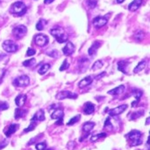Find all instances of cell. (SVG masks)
<instances>
[{
    "mask_svg": "<svg viewBox=\"0 0 150 150\" xmlns=\"http://www.w3.org/2000/svg\"><path fill=\"white\" fill-rule=\"evenodd\" d=\"M26 113V110H22L20 109V107L19 108H17L15 110V119L16 120H19L20 118H22V117Z\"/></svg>",
    "mask_w": 150,
    "mask_h": 150,
    "instance_id": "cell-26",
    "label": "cell"
},
{
    "mask_svg": "<svg viewBox=\"0 0 150 150\" xmlns=\"http://www.w3.org/2000/svg\"><path fill=\"white\" fill-rule=\"evenodd\" d=\"M8 144V141L6 140H4L2 141H0V149H3L4 147H5Z\"/></svg>",
    "mask_w": 150,
    "mask_h": 150,
    "instance_id": "cell-43",
    "label": "cell"
},
{
    "mask_svg": "<svg viewBox=\"0 0 150 150\" xmlns=\"http://www.w3.org/2000/svg\"><path fill=\"white\" fill-rule=\"evenodd\" d=\"M104 128L105 129H106V130H108V131H111L112 130V125H111V120H110V118H108L106 120H105V126H104Z\"/></svg>",
    "mask_w": 150,
    "mask_h": 150,
    "instance_id": "cell-36",
    "label": "cell"
},
{
    "mask_svg": "<svg viewBox=\"0 0 150 150\" xmlns=\"http://www.w3.org/2000/svg\"><path fill=\"white\" fill-rule=\"evenodd\" d=\"M9 108V105L6 102H0V111H5Z\"/></svg>",
    "mask_w": 150,
    "mask_h": 150,
    "instance_id": "cell-41",
    "label": "cell"
},
{
    "mask_svg": "<svg viewBox=\"0 0 150 150\" xmlns=\"http://www.w3.org/2000/svg\"><path fill=\"white\" fill-rule=\"evenodd\" d=\"M55 0H44V4H47V5H48V4H51L52 2H54Z\"/></svg>",
    "mask_w": 150,
    "mask_h": 150,
    "instance_id": "cell-46",
    "label": "cell"
},
{
    "mask_svg": "<svg viewBox=\"0 0 150 150\" xmlns=\"http://www.w3.org/2000/svg\"><path fill=\"white\" fill-rule=\"evenodd\" d=\"M44 150H54V149H53V148H47V149H46V148H45Z\"/></svg>",
    "mask_w": 150,
    "mask_h": 150,
    "instance_id": "cell-50",
    "label": "cell"
},
{
    "mask_svg": "<svg viewBox=\"0 0 150 150\" xmlns=\"http://www.w3.org/2000/svg\"><path fill=\"white\" fill-rule=\"evenodd\" d=\"M47 55H48V56H50V57H54V58H57V57H59V52L57 51V50H51V51H49V52H47Z\"/></svg>",
    "mask_w": 150,
    "mask_h": 150,
    "instance_id": "cell-37",
    "label": "cell"
},
{
    "mask_svg": "<svg viewBox=\"0 0 150 150\" xmlns=\"http://www.w3.org/2000/svg\"><path fill=\"white\" fill-rule=\"evenodd\" d=\"M125 91V86L124 85H120L117 88H114L111 91H108V94L110 95H113V96H117V95H120Z\"/></svg>",
    "mask_w": 150,
    "mask_h": 150,
    "instance_id": "cell-21",
    "label": "cell"
},
{
    "mask_svg": "<svg viewBox=\"0 0 150 150\" xmlns=\"http://www.w3.org/2000/svg\"><path fill=\"white\" fill-rule=\"evenodd\" d=\"M36 149L37 150H44L46 147H47V143L46 142H40V143H37L36 146H35Z\"/></svg>",
    "mask_w": 150,
    "mask_h": 150,
    "instance_id": "cell-40",
    "label": "cell"
},
{
    "mask_svg": "<svg viewBox=\"0 0 150 150\" xmlns=\"http://www.w3.org/2000/svg\"><path fill=\"white\" fill-rule=\"evenodd\" d=\"M105 74H106L105 72H103V73H100V74L98 75V76H96L95 78H96V79H99V78H101V77H103V76H105Z\"/></svg>",
    "mask_w": 150,
    "mask_h": 150,
    "instance_id": "cell-45",
    "label": "cell"
},
{
    "mask_svg": "<svg viewBox=\"0 0 150 150\" xmlns=\"http://www.w3.org/2000/svg\"><path fill=\"white\" fill-rule=\"evenodd\" d=\"M95 126V123L94 122H86L84 123V125L82 126V131L85 132H90Z\"/></svg>",
    "mask_w": 150,
    "mask_h": 150,
    "instance_id": "cell-24",
    "label": "cell"
},
{
    "mask_svg": "<svg viewBox=\"0 0 150 150\" xmlns=\"http://www.w3.org/2000/svg\"><path fill=\"white\" fill-rule=\"evenodd\" d=\"M20 126L18 124H11L8 126V128L5 131V134L6 135V137H10L11 136V134H13V133L19 129Z\"/></svg>",
    "mask_w": 150,
    "mask_h": 150,
    "instance_id": "cell-15",
    "label": "cell"
},
{
    "mask_svg": "<svg viewBox=\"0 0 150 150\" xmlns=\"http://www.w3.org/2000/svg\"><path fill=\"white\" fill-rule=\"evenodd\" d=\"M127 105H121L118 107H115L113 109H111L109 111V115L110 116H118L121 113H123L126 109H127Z\"/></svg>",
    "mask_w": 150,
    "mask_h": 150,
    "instance_id": "cell-11",
    "label": "cell"
},
{
    "mask_svg": "<svg viewBox=\"0 0 150 150\" xmlns=\"http://www.w3.org/2000/svg\"><path fill=\"white\" fill-rule=\"evenodd\" d=\"M92 77L91 76H86V77H84L83 79H82L80 82H79V83H78V87L79 88H85V87H87V86H89L91 83L92 82Z\"/></svg>",
    "mask_w": 150,
    "mask_h": 150,
    "instance_id": "cell-16",
    "label": "cell"
},
{
    "mask_svg": "<svg viewBox=\"0 0 150 150\" xmlns=\"http://www.w3.org/2000/svg\"><path fill=\"white\" fill-rule=\"evenodd\" d=\"M63 111L61 109H56L54 111V112L51 114V119L57 120L58 122H56V125H61L62 124V119H63Z\"/></svg>",
    "mask_w": 150,
    "mask_h": 150,
    "instance_id": "cell-10",
    "label": "cell"
},
{
    "mask_svg": "<svg viewBox=\"0 0 150 150\" xmlns=\"http://www.w3.org/2000/svg\"><path fill=\"white\" fill-rule=\"evenodd\" d=\"M45 120V112L42 109L39 110L34 115H33V117L31 119V121H43Z\"/></svg>",
    "mask_w": 150,
    "mask_h": 150,
    "instance_id": "cell-14",
    "label": "cell"
},
{
    "mask_svg": "<svg viewBox=\"0 0 150 150\" xmlns=\"http://www.w3.org/2000/svg\"><path fill=\"white\" fill-rule=\"evenodd\" d=\"M89 61L86 58H82L79 61V69L81 72H85L89 67Z\"/></svg>",
    "mask_w": 150,
    "mask_h": 150,
    "instance_id": "cell-20",
    "label": "cell"
},
{
    "mask_svg": "<svg viewBox=\"0 0 150 150\" xmlns=\"http://www.w3.org/2000/svg\"><path fill=\"white\" fill-rule=\"evenodd\" d=\"M141 4H142V0H133L132 3L129 4L128 10L131 11H135L140 8Z\"/></svg>",
    "mask_w": 150,
    "mask_h": 150,
    "instance_id": "cell-17",
    "label": "cell"
},
{
    "mask_svg": "<svg viewBox=\"0 0 150 150\" xmlns=\"http://www.w3.org/2000/svg\"><path fill=\"white\" fill-rule=\"evenodd\" d=\"M2 47L5 51H6L7 53H15L16 51H18L19 49L18 45L15 44L12 41H10V40L5 41Z\"/></svg>",
    "mask_w": 150,
    "mask_h": 150,
    "instance_id": "cell-6",
    "label": "cell"
},
{
    "mask_svg": "<svg viewBox=\"0 0 150 150\" xmlns=\"http://www.w3.org/2000/svg\"><path fill=\"white\" fill-rule=\"evenodd\" d=\"M49 69H50V64L46 63V64H43V65L41 67L40 70H38V72H39L40 75H44Z\"/></svg>",
    "mask_w": 150,
    "mask_h": 150,
    "instance_id": "cell-30",
    "label": "cell"
},
{
    "mask_svg": "<svg viewBox=\"0 0 150 150\" xmlns=\"http://www.w3.org/2000/svg\"><path fill=\"white\" fill-rule=\"evenodd\" d=\"M26 101V96L23 95V94L19 95L15 98V104H16L17 106H19V107H22L25 105Z\"/></svg>",
    "mask_w": 150,
    "mask_h": 150,
    "instance_id": "cell-19",
    "label": "cell"
},
{
    "mask_svg": "<svg viewBox=\"0 0 150 150\" xmlns=\"http://www.w3.org/2000/svg\"><path fill=\"white\" fill-rule=\"evenodd\" d=\"M149 124V118L147 119V122H146V125H148Z\"/></svg>",
    "mask_w": 150,
    "mask_h": 150,
    "instance_id": "cell-49",
    "label": "cell"
},
{
    "mask_svg": "<svg viewBox=\"0 0 150 150\" xmlns=\"http://www.w3.org/2000/svg\"><path fill=\"white\" fill-rule=\"evenodd\" d=\"M69 67H70V63L67 61V60H64L62 64L61 65L60 67V71H64L66 70L67 69H69Z\"/></svg>",
    "mask_w": 150,
    "mask_h": 150,
    "instance_id": "cell-39",
    "label": "cell"
},
{
    "mask_svg": "<svg viewBox=\"0 0 150 150\" xmlns=\"http://www.w3.org/2000/svg\"><path fill=\"white\" fill-rule=\"evenodd\" d=\"M35 63H36L35 59L32 58V59H30V60H26V61H25L23 62V65L26 66V67H31V66H32V65H34Z\"/></svg>",
    "mask_w": 150,
    "mask_h": 150,
    "instance_id": "cell-35",
    "label": "cell"
},
{
    "mask_svg": "<svg viewBox=\"0 0 150 150\" xmlns=\"http://www.w3.org/2000/svg\"><path fill=\"white\" fill-rule=\"evenodd\" d=\"M141 136H142V133L140 131L132 130L129 133H127L126 138L130 141V145L132 147H135V146H138V145L141 144V142H142Z\"/></svg>",
    "mask_w": 150,
    "mask_h": 150,
    "instance_id": "cell-2",
    "label": "cell"
},
{
    "mask_svg": "<svg viewBox=\"0 0 150 150\" xmlns=\"http://www.w3.org/2000/svg\"><path fill=\"white\" fill-rule=\"evenodd\" d=\"M144 36H145L144 32H141V31H139V32H137L135 33L134 35H133V38H134L136 41H142V40L144 39Z\"/></svg>",
    "mask_w": 150,
    "mask_h": 150,
    "instance_id": "cell-32",
    "label": "cell"
},
{
    "mask_svg": "<svg viewBox=\"0 0 150 150\" xmlns=\"http://www.w3.org/2000/svg\"><path fill=\"white\" fill-rule=\"evenodd\" d=\"M146 65H147V61H146L143 60V61H140V62L138 63V65L134 68V70H133V72H134L135 74L141 72V70H143L146 68Z\"/></svg>",
    "mask_w": 150,
    "mask_h": 150,
    "instance_id": "cell-23",
    "label": "cell"
},
{
    "mask_svg": "<svg viewBox=\"0 0 150 150\" xmlns=\"http://www.w3.org/2000/svg\"><path fill=\"white\" fill-rule=\"evenodd\" d=\"M108 22V20L106 17H102V16H98L93 20V26L97 28L103 27L105 26Z\"/></svg>",
    "mask_w": 150,
    "mask_h": 150,
    "instance_id": "cell-9",
    "label": "cell"
},
{
    "mask_svg": "<svg viewBox=\"0 0 150 150\" xmlns=\"http://www.w3.org/2000/svg\"><path fill=\"white\" fill-rule=\"evenodd\" d=\"M5 57V55H3V54H0V60H1L2 58H4Z\"/></svg>",
    "mask_w": 150,
    "mask_h": 150,
    "instance_id": "cell-48",
    "label": "cell"
},
{
    "mask_svg": "<svg viewBox=\"0 0 150 150\" xmlns=\"http://www.w3.org/2000/svg\"><path fill=\"white\" fill-rule=\"evenodd\" d=\"M29 83H30V79L26 75L18 76L13 80V85L16 87H26L29 85Z\"/></svg>",
    "mask_w": 150,
    "mask_h": 150,
    "instance_id": "cell-4",
    "label": "cell"
},
{
    "mask_svg": "<svg viewBox=\"0 0 150 150\" xmlns=\"http://www.w3.org/2000/svg\"><path fill=\"white\" fill-rule=\"evenodd\" d=\"M55 97L58 100H63V99H66V98L76 99V98H77V94L73 93V92L69 91H60L56 94Z\"/></svg>",
    "mask_w": 150,
    "mask_h": 150,
    "instance_id": "cell-7",
    "label": "cell"
},
{
    "mask_svg": "<svg viewBox=\"0 0 150 150\" xmlns=\"http://www.w3.org/2000/svg\"><path fill=\"white\" fill-rule=\"evenodd\" d=\"M106 136H107V134H106L105 132H100V133H97V134H95V135L91 136V141L94 142V141H97V140H99V139L105 138Z\"/></svg>",
    "mask_w": 150,
    "mask_h": 150,
    "instance_id": "cell-29",
    "label": "cell"
},
{
    "mask_svg": "<svg viewBox=\"0 0 150 150\" xmlns=\"http://www.w3.org/2000/svg\"><path fill=\"white\" fill-rule=\"evenodd\" d=\"M47 24V21L46 20L41 19V20H40L38 21V23L36 24V29L39 30V31H41V30L44 29V27H45V26H46Z\"/></svg>",
    "mask_w": 150,
    "mask_h": 150,
    "instance_id": "cell-28",
    "label": "cell"
},
{
    "mask_svg": "<svg viewBox=\"0 0 150 150\" xmlns=\"http://www.w3.org/2000/svg\"><path fill=\"white\" fill-rule=\"evenodd\" d=\"M26 11H27V7L21 1L15 2L14 4L11 5V6L10 8L11 13H12L16 16H22L26 12Z\"/></svg>",
    "mask_w": 150,
    "mask_h": 150,
    "instance_id": "cell-3",
    "label": "cell"
},
{
    "mask_svg": "<svg viewBox=\"0 0 150 150\" xmlns=\"http://www.w3.org/2000/svg\"><path fill=\"white\" fill-rule=\"evenodd\" d=\"M87 6L91 9H93L97 6V0H86Z\"/></svg>",
    "mask_w": 150,
    "mask_h": 150,
    "instance_id": "cell-34",
    "label": "cell"
},
{
    "mask_svg": "<svg viewBox=\"0 0 150 150\" xmlns=\"http://www.w3.org/2000/svg\"><path fill=\"white\" fill-rule=\"evenodd\" d=\"M103 65H104V62H103L102 61H100V60L97 61L93 64V66H92V70H96L101 69L102 67H103Z\"/></svg>",
    "mask_w": 150,
    "mask_h": 150,
    "instance_id": "cell-31",
    "label": "cell"
},
{
    "mask_svg": "<svg viewBox=\"0 0 150 150\" xmlns=\"http://www.w3.org/2000/svg\"><path fill=\"white\" fill-rule=\"evenodd\" d=\"M94 111H95V105L91 102L85 103L84 106H83V113L89 115V114H92Z\"/></svg>",
    "mask_w": 150,
    "mask_h": 150,
    "instance_id": "cell-18",
    "label": "cell"
},
{
    "mask_svg": "<svg viewBox=\"0 0 150 150\" xmlns=\"http://www.w3.org/2000/svg\"><path fill=\"white\" fill-rule=\"evenodd\" d=\"M79 120H80V115H76V117H73V118L68 122V126H72V125H74V124H76V122H78L79 121Z\"/></svg>",
    "mask_w": 150,
    "mask_h": 150,
    "instance_id": "cell-38",
    "label": "cell"
},
{
    "mask_svg": "<svg viewBox=\"0 0 150 150\" xmlns=\"http://www.w3.org/2000/svg\"><path fill=\"white\" fill-rule=\"evenodd\" d=\"M132 95L136 98V100H140V98L141 97V96L143 95V91H141V90H138V89H132V91H131Z\"/></svg>",
    "mask_w": 150,
    "mask_h": 150,
    "instance_id": "cell-27",
    "label": "cell"
},
{
    "mask_svg": "<svg viewBox=\"0 0 150 150\" xmlns=\"http://www.w3.org/2000/svg\"><path fill=\"white\" fill-rule=\"evenodd\" d=\"M129 65V61H120L118 62V69L120 71L126 74V68L127 66Z\"/></svg>",
    "mask_w": 150,
    "mask_h": 150,
    "instance_id": "cell-22",
    "label": "cell"
},
{
    "mask_svg": "<svg viewBox=\"0 0 150 150\" xmlns=\"http://www.w3.org/2000/svg\"><path fill=\"white\" fill-rule=\"evenodd\" d=\"M35 49H33V48H31V47H29L28 49H27V52H26V55L27 56H32V55H33L35 54Z\"/></svg>",
    "mask_w": 150,
    "mask_h": 150,
    "instance_id": "cell-42",
    "label": "cell"
},
{
    "mask_svg": "<svg viewBox=\"0 0 150 150\" xmlns=\"http://www.w3.org/2000/svg\"><path fill=\"white\" fill-rule=\"evenodd\" d=\"M50 33H51V34L56 39V41L59 43H64L69 39V36L65 32L64 29L62 27H60V26L52 28L51 30H50Z\"/></svg>",
    "mask_w": 150,
    "mask_h": 150,
    "instance_id": "cell-1",
    "label": "cell"
},
{
    "mask_svg": "<svg viewBox=\"0 0 150 150\" xmlns=\"http://www.w3.org/2000/svg\"><path fill=\"white\" fill-rule=\"evenodd\" d=\"M62 52L65 55H71L75 52V46L72 42L69 41L62 48Z\"/></svg>",
    "mask_w": 150,
    "mask_h": 150,
    "instance_id": "cell-12",
    "label": "cell"
},
{
    "mask_svg": "<svg viewBox=\"0 0 150 150\" xmlns=\"http://www.w3.org/2000/svg\"><path fill=\"white\" fill-rule=\"evenodd\" d=\"M33 41H34V43L41 47H43L45 46H47L48 44V37L47 35H44V34H37L34 36L33 38Z\"/></svg>",
    "mask_w": 150,
    "mask_h": 150,
    "instance_id": "cell-8",
    "label": "cell"
},
{
    "mask_svg": "<svg viewBox=\"0 0 150 150\" xmlns=\"http://www.w3.org/2000/svg\"><path fill=\"white\" fill-rule=\"evenodd\" d=\"M26 32H27V29L23 25L17 26L12 30V33H13V35H14V37L16 39H21V38H23L26 34Z\"/></svg>",
    "mask_w": 150,
    "mask_h": 150,
    "instance_id": "cell-5",
    "label": "cell"
},
{
    "mask_svg": "<svg viewBox=\"0 0 150 150\" xmlns=\"http://www.w3.org/2000/svg\"><path fill=\"white\" fill-rule=\"evenodd\" d=\"M116 1H117V3H118V4H121V3H123L125 1V0H116Z\"/></svg>",
    "mask_w": 150,
    "mask_h": 150,
    "instance_id": "cell-47",
    "label": "cell"
},
{
    "mask_svg": "<svg viewBox=\"0 0 150 150\" xmlns=\"http://www.w3.org/2000/svg\"><path fill=\"white\" fill-rule=\"evenodd\" d=\"M76 145V143L74 142V141H70L69 143H68V146H67V147H68L69 149H70V150H72L73 148H74V146Z\"/></svg>",
    "mask_w": 150,
    "mask_h": 150,
    "instance_id": "cell-44",
    "label": "cell"
},
{
    "mask_svg": "<svg viewBox=\"0 0 150 150\" xmlns=\"http://www.w3.org/2000/svg\"><path fill=\"white\" fill-rule=\"evenodd\" d=\"M36 122L35 121H31V124L29 125V126L26 129H24V133H26V132H29L31 131H32L33 129H34L36 127Z\"/></svg>",
    "mask_w": 150,
    "mask_h": 150,
    "instance_id": "cell-33",
    "label": "cell"
},
{
    "mask_svg": "<svg viewBox=\"0 0 150 150\" xmlns=\"http://www.w3.org/2000/svg\"><path fill=\"white\" fill-rule=\"evenodd\" d=\"M101 45H102V42H101V41H94V42L92 43V45L91 46V47L89 48V50H88L89 55L93 56V55L97 53V51L98 50V48L100 47V46H101Z\"/></svg>",
    "mask_w": 150,
    "mask_h": 150,
    "instance_id": "cell-13",
    "label": "cell"
},
{
    "mask_svg": "<svg viewBox=\"0 0 150 150\" xmlns=\"http://www.w3.org/2000/svg\"><path fill=\"white\" fill-rule=\"evenodd\" d=\"M143 114H144V111H143V110H140V111H138L132 112V113H131V114L129 115V116H130L129 120H134L140 118V117H141Z\"/></svg>",
    "mask_w": 150,
    "mask_h": 150,
    "instance_id": "cell-25",
    "label": "cell"
}]
</instances>
